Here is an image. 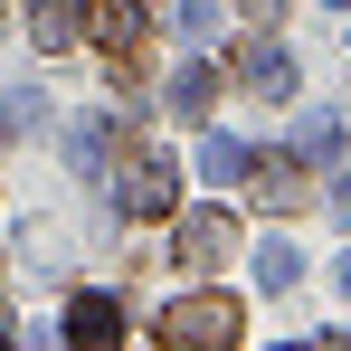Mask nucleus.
Listing matches in <instances>:
<instances>
[{"mask_svg": "<svg viewBox=\"0 0 351 351\" xmlns=\"http://www.w3.org/2000/svg\"><path fill=\"white\" fill-rule=\"evenodd\" d=\"M237 304L228 294H180L171 313H162V351H237Z\"/></svg>", "mask_w": 351, "mask_h": 351, "instance_id": "nucleus-1", "label": "nucleus"}, {"mask_svg": "<svg viewBox=\"0 0 351 351\" xmlns=\"http://www.w3.org/2000/svg\"><path fill=\"white\" fill-rule=\"evenodd\" d=\"M228 247H237V219L228 209H199V219H180V276H219V266H228Z\"/></svg>", "mask_w": 351, "mask_h": 351, "instance_id": "nucleus-2", "label": "nucleus"}, {"mask_svg": "<svg viewBox=\"0 0 351 351\" xmlns=\"http://www.w3.org/2000/svg\"><path fill=\"white\" fill-rule=\"evenodd\" d=\"M143 29H152V19H143V0H86V38H95L105 58H123V66H133Z\"/></svg>", "mask_w": 351, "mask_h": 351, "instance_id": "nucleus-3", "label": "nucleus"}, {"mask_svg": "<svg viewBox=\"0 0 351 351\" xmlns=\"http://www.w3.org/2000/svg\"><path fill=\"white\" fill-rule=\"evenodd\" d=\"M66 351H123V304L114 294H76L66 304Z\"/></svg>", "mask_w": 351, "mask_h": 351, "instance_id": "nucleus-4", "label": "nucleus"}, {"mask_svg": "<svg viewBox=\"0 0 351 351\" xmlns=\"http://www.w3.org/2000/svg\"><path fill=\"white\" fill-rule=\"evenodd\" d=\"M171 199H180V171L162 162V152H143L133 180H123V219H171Z\"/></svg>", "mask_w": 351, "mask_h": 351, "instance_id": "nucleus-5", "label": "nucleus"}, {"mask_svg": "<svg viewBox=\"0 0 351 351\" xmlns=\"http://www.w3.org/2000/svg\"><path fill=\"white\" fill-rule=\"evenodd\" d=\"M228 76H237V86H256V95H285V86H294V66L276 58L266 38H247V48H237V58H228Z\"/></svg>", "mask_w": 351, "mask_h": 351, "instance_id": "nucleus-6", "label": "nucleus"}, {"mask_svg": "<svg viewBox=\"0 0 351 351\" xmlns=\"http://www.w3.org/2000/svg\"><path fill=\"white\" fill-rule=\"evenodd\" d=\"M219 86H228L219 66H180V76H171V114H190V123H199L209 105H219Z\"/></svg>", "mask_w": 351, "mask_h": 351, "instance_id": "nucleus-7", "label": "nucleus"}, {"mask_svg": "<svg viewBox=\"0 0 351 351\" xmlns=\"http://www.w3.org/2000/svg\"><path fill=\"white\" fill-rule=\"evenodd\" d=\"M256 171V199L266 209H304V180H294V162H247Z\"/></svg>", "mask_w": 351, "mask_h": 351, "instance_id": "nucleus-8", "label": "nucleus"}, {"mask_svg": "<svg viewBox=\"0 0 351 351\" xmlns=\"http://www.w3.org/2000/svg\"><path fill=\"white\" fill-rule=\"evenodd\" d=\"M29 29H38V48H66V38H76V19H66L58 0H38V19H29Z\"/></svg>", "mask_w": 351, "mask_h": 351, "instance_id": "nucleus-9", "label": "nucleus"}, {"mask_svg": "<svg viewBox=\"0 0 351 351\" xmlns=\"http://www.w3.org/2000/svg\"><path fill=\"white\" fill-rule=\"evenodd\" d=\"M19 123H29V105H19V95H0V143H10Z\"/></svg>", "mask_w": 351, "mask_h": 351, "instance_id": "nucleus-10", "label": "nucleus"}, {"mask_svg": "<svg viewBox=\"0 0 351 351\" xmlns=\"http://www.w3.org/2000/svg\"><path fill=\"white\" fill-rule=\"evenodd\" d=\"M247 10H285V0H247Z\"/></svg>", "mask_w": 351, "mask_h": 351, "instance_id": "nucleus-11", "label": "nucleus"}, {"mask_svg": "<svg viewBox=\"0 0 351 351\" xmlns=\"http://www.w3.org/2000/svg\"><path fill=\"white\" fill-rule=\"evenodd\" d=\"M0 351H10V313H0Z\"/></svg>", "mask_w": 351, "mask_h": 351, "instance_id": "nucleus-12", "label": "nucleus"}]
</instances>
